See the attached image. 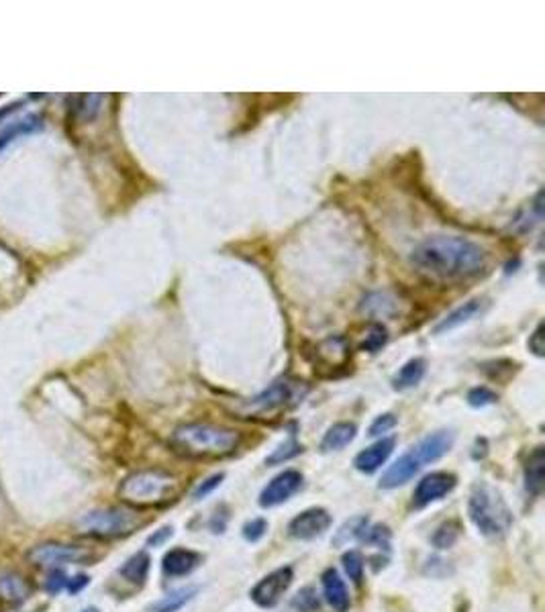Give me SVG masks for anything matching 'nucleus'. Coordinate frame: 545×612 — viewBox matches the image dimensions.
<instances>
[{"label": "nucleus", "mask_w": 545, "mask_h": 612, "mask_svg": "<svg viewBox=\"0 0 545 612\" xmlns=\"http://www.w3.org/2000/svg\"><path fill=\"white\" fill-rule=\"evenodd\" d=\"M80 612H101V610H98V608H94V607H88V608H84V610H80Z\"/></svg>", "instance_id": "obj_41"}, {"label": "nucleus", "mask_w": 545, "mask_h": 612, "mask_svg": "<svg viewBox=\"0 0 545 612\" xmlns=\"http://www.w3.org/2000/svg\"><path fill=\"white\" fill-rule=\"evenodd\" d=\"M386 329L382 325H374L370 329V335L366 337V341H363V350H368L372 353H376L380 347L386 343Z\"/></svg>", "instance_id": "obj_32"}, {"label": "nucleus", "mask_w": 545, "mask_h": 612, "mask_svg": "<svg viewBox=\"0 0 545 612\" xmlns=\"http://www.w3.org/2000/svg\"><path fill=\"white\" fill-rule=\"evenodd\" d=\"M319 607V597L312 588H302L292 600V608L299 612H317Z\"/></svg>", "instance_id": "obj_28"}, {"label": "nucleus", "mask_w": 545, "mask_h": 612, "mask_svg": "<svg viewBox=\"0 0 545 612\" xmlns=\"http://www.w3.org/2000/svg\"><path fill=\"white\" fill-rule=\"evenodd\" d=\"M19 106H21V104H8V106H6V109H3V111H0V121H3V119L6 117V114H8V113H13L15 109H19Z\"/></svg>", "instance_id": "obj_40"}, {"label": "nucleus", "mask_w": 545, "mask_h": 612, "mask_svg": "<svg viewBox=\"0 0 545 612\" xmlns=\"http://www.w3.org/2000/svg\"><path fill=\"white\" fill-rule=\"evenodd\" d=\"M425 368H427V363L421 358L404 363L399 374H396L392 380L396 390H409V388H415L421 380H423Z\"/></svg>", "instance_id": "obj_22"}, {"label": "nucleus", "mask_w": 545, "mask_h": 612, "mask_svg": "<svg viewBox=\"0 0 545 612\" xmlns=\"http://www.w3.org/2000/svg\"><path fill=\"white\" fill-rule=\"evenodd\" d=\"M453 441H456V435L451 431H435L431 435H427L423 441H419L411 451L412 456L419 459L421 466L425 468L427 463L441 459L445 453L453 448Z\"/></svg>", "instance_id": "obj_11"}, {"label": "nucleus", "mask_w": 545, "mask_h": 612, "mask_svg": "<svg viewBox=\"0 0 545 612\" xmlns=\"http://www.w3.org/2000/svg\"><path fill=\"white\" fill-rule=\"evenodd\" d=\"M170 537H172V527H164V528H160L158 533L152 535L150 539H147V543H150V545H160V543H164L166 539H170Z\"/></svg>", "instance_id": "obj_39"}, {"label": "nucleus", "mask_w": 545, "mask_h": 612, "mask_svg": "<svg viewBox=\"0 0 545 612\" xmlns=\"http://www.w3.org/2000/svg\"><path fill=\"white\" fill-rule=\"evenodd\" d=\"M366 527H368L366 518H353L352 523L342 527V531L337 533V537H335V543L342 545V543H348L350 539H356V537H362L363 528H366Z\"/></svg>", "instance_id": "obj_29"}, {"label": "nucleus", "mask_w": 545, "mask_h": 612, "mask_svg": "<svg viewBox=\"0 0 545 612\" xmlns=\"http://www.w3.org/2000/svg\"><path fill=\"white\" fill-rule=\"evenodd\" d=\"M356 433H358V429L353 423H337L325 433L323 441H321V449L340 451L343 448H348V445L356 439Z\"/></svg>", "instance_id": "obj_20"}, {"label": "nucleus", "mask_w": 545, "mask_h": 612, "mask_svg": "<svg viewBox=\"0 0 545 612\" xmlns=\"http://www.w3.org/2000/svg\"><path fill=\"white\" fill-rule=\"evenodd\" d=\"M31 586L16 574L0 576V598L11 602V605H21L29 598Z\"/></svg>", "instance_id": "obj_21"}, {"label": "nucleus", "mask_w": 545, "mask_h": 612, "mask_svg": "<svg viewBox=\"0 0 545 612\" xmlns=\"http://www.w3.org/2000/svg\"><path fill=\"white\" fill-rule=\"evenodd\" d=\"M468 512L472 523L481 528L486 537H502L513 525V512H510L505 498L490 488L489 484H478L470 496Z\"/></svg>", "instance_id": "obj_3"}, {"label": "nucleus", "mask_w": 545, "mask_h": 612, "mask_svg": "<svg viewBox=\"0 0 545 612\" xmlns=\"http://www.w3.org/2000/svg\"><path fill=\"white\" fill-rule=\"evenodd\" d=\"M266 531H268V523H266V520H263V518H255V520H252V523H247V525L243 527V537H245L247 541L255 543V541H260L263 535H266Z\"/></svg>", "instance_id": "obj_33"}, {"label": "nucleus", "mask_w": 545, "mask_h": 612, "mask_svg": "<svg viewBox=\"0 0 545 612\" xmlns=\"http://www.w3.org/2000/svg\"><path fill=\"white\" fill-rule=\"evenodd\" d=\"M394 445H396L394 437H384V439H380L374 445H370V448L360 451L356 459H353V466H356V469L362 471V474H374V471L382 468L386 459L392 456Z\"/></svg>", "instance_id": "obj_12"}, {"label": "nucleus", "mask_w": 545, "mask_h": 612, "mask_svg": "<svg viewBox=\"0 0 545 612\" xmlns=\"http://www.w3.org/2000/svg\"><path fill=\"white\" fill-rule=\"evenodd\" d=\"M27 559L37 568L60 569L62 566L80 564V561H84L86 551L80 548H72V545L44 543V545H37V548H33L27 553Z\"/></svg>", "instance_id": "obj_6"}, {"label": "nucleus", "mask_w": 545, "mask_h": 612, "mask_svg": "<svg viewBox=\"0 0 545 612\" xmlns=\"http://www.w3.org/2000/svg\"><path fill=\"white\" fill-rule=\"evenodd\" d=\"M421 469H423V466H421L419 459L412 456V451L404 453L402 458L396 459L392 466L384 471L382 479H380V488L392 490V488L404 486L407 482H411V479L415 478Z\"/></svg>", "instance_id": "obj_13"}, {"label": "nucleus", "mask_w": 545, "mask_h": 612, "mask_svg": "<svg viewBox=\"0 0 545 612\" xmlns=\"http://www.w3.org/2000/svg\"><path fill=\"white\" fill-rule=\"evenodd\" d=\"M323 592L325 598L335 612H348L350 610V592L345 588V582L337 569H327L323 574Z\"/></svg>", "instance_id": "obj_14"}, {"label": "nucleus", "mask_w": 545, "mask_h": 612, "mask_svg": "<svg viewBox=\"0 0 545 612\" xmlns=\"http://www.w3.org/2000/svg\"><path fill=\"white\" fill-rule=\"evenodd\" d=\"M468 402H470V407L482 409V407H489V404L497 402V394L489 390V388H484V386L474 388V390H470V394H468Z\"/></svg>", "instance_id": "obj_30"}, {"label": "nucleus", "mask_w": 545, "mask_h": 612, "mask_svg": "<svg viewBox=\"0 0 545 612\" xmlns=\"http://www.w3.org/2000/svg\"><path fill=\"white\" fill-rule=\"evenodd\" d=\"M221 479H223V474H217V476H213V478L206 479V482H203L201 486L196 488L194 494H193V498L194 500H201V498H204V496H209L214 490V488H217L221 484Z\"/></svg>", "instance_id": "obj_36"}, {"label": "nucleus", "mask_w": 545, "mask_h": 612, "mask_svg": "<svg viewBox=\"0 0 545 612\" xmlns=\"http://www.w3.org/2000/svg\"><path fill=\"white\" fill-rule=\"evenodd\" d=\"M342 561H343L345 572H348V576H350V580L360 584L362 577H363V558H362V553L360 551H348L343 556Z\"/></svg>", "instance_id": "obj_27"}, {"label": "nucleus", "mask_w": 545, "mask_h": 612, "mask_svg": "<svg viewBox=\"0 0 545 612\" xmlns=\"http://www.w3.org/2000/svg\"><path fill=\"white\" fill-rule=\"evenodd\" d=\"M301 451H302V448H301L299 443H296V441H288V443L282 445V448H278L274 453H272V456L266 459V463H270V466H272V463H282V461H286V459H291V458H294V456H299Z\"/></svg>", "instance_id": "obj_31"}, {"label": "nucleus", "mask_w": 545, "mask_h": 612, "mask_svg": "<svg viewBox=\"0 0 545 612\" xmlns=\"http://www.w3.org/2000/svg\"><path fill=\"white\" fill-rule=\"evenodd\" d=\"M90 582V577L88 576H76V577H72V580H68V584H65V590H68L70 594H78L80 590H84L86 586Z\"/></svg>", "instance_id": "obj_37"}, {"label": "nucleus", "mask_w": 545, "mask_h": 612, "mask_svg": "<svg viewBox=\"0 0 545 612\" xmlns=\"http://www.w3.org/2000/svg\"><path fill=\"white\" fill-rule=\"evenodd\" d=\"M545 482V456L543 448L535 449L525 466V486L533 496H540L543 492Z\"/></svg>", "instance_id": "obj_19"}, {"label": "nucleus", "mask_w": 545, "mask_h": 612, "mask_svg": "<svg viewBox=\"0 0 545 612\" xmlns=\"http://www.w3.org/2000/svg\"><path fill=\"white\" fill-rule=\"evenodd\" d=\"M329 527H332V515L325 508H309L292 518V523L288 525V531H291L294 539L309 541L323 535Z\"/></svg>", "instance_id": "obj_9"}, {"label": "nucleus", "mask_w": 545, "mask_h": 612, "mask_svg": "<svg viewBox=\"0 0 545 612\" xmlns=\"http://www.w3.org/2000/svg\"><path fill=\"white\" fill-rule=\"evenodd\" d=\"M150 564L152 559L147 556L145 551L142 553H135L134 558L125 561V566L121 568V576L125 577L127 582H134V584H144L147 574H150Z\"/></svg>", "instance_id": "obj_24"}, {"label": "nucleus", "mask_w": 545, "mask_h": 612, "mask_svg": "<svg viewBox=\"0 0 545 612\" xmlns=\"http://www.w3.org/2000/svg\"><path fill=\"white\" fill-rule=\"evenodd\" d=\"M178 482L174 476L160 469L135 471L123 479L119 496L134 507H152V504L166 502L176 492Z\"/></svg>", "instance_id": "obj_4"}, {"label": "nucleus", "mask_w": 545, "mask_h": 612, "mask_svg": "<svg viewBox=\"0 0 545 612\" xmlns=\"http://www.w3.org/2000/svg\"><path fill=\"white\" fill-rule=\"evenodd\" d=\"M201 564V556L190 549H172L170 553H166V558H164V572L172 577H178V576H186L190 572H194V569Z\"/></svg>", "instance_id": "obj_15"}, {"label": "nucleus", "mask_w": 545, "mask_h": 612, "mask_svg": "<svg viewBox=\"0 0 545 612\" xmlns=\"http://www.w3.org/2000/svg\"><path fill=\"white\" fill-rule=\"evenodd\" d=\"M196 594H198L196 586H186V588L170 592L162 600L155 602L154 612H178L180 608H184Z\"/></svg>", "instance_id": "obj_23"}, {"label": "nucleus", "mask_w": 545, "mask_h": 612, "mask_svg": "<svg viewBox=\"0 0 545 612\" xmlns=\"http://www.w3.org/2000/svg\"><path fill=\"white\" fill-rule=\"evenodd\" d=\"M239 443L242 435L233 429L209 423L182 425L172 435V445L188 458H225L239 448Z\"/></svg>", "instance_id": "obj_2"}, {"label": "nucleus", "mask_w": 545, "mask_h": 612, "mask_svg": "<svg viewBox=\"0 0 545 612\" xmlns=\"http://www.w3.org/2000/svg\"><path fill=\"white\" fill-rule=\"evenodd\" d=\"M65 584H68V576H65L62 569H54V572L49 574V577H47V590L52 594H57L60 590H64Z\"/></svg>", "instance_id": "obj_35"}, {"label": "nucleus", "mask_w": 545, "mask_h": 612, "mask_svg": "<svg viewBox=\"0 0 545 612\" xmlns=\"http://www.w3.org/2000/svg\"><path fill=\"white\" fill-rule=\"evenodd\" d=\"M78 104L74 106V113L80 121H90L96 117L98 111H101V103L104 101V96L101 94H84V96H76Z\"/></svg>", "instance_id": "obj_25"}, {"label": "nucleus", "mask_w": 545, "mask_h": 612, "mask_svg": "<svg viewBox=\"0 0 545 612\" xmlns=\"http://www.w3.org/2000/svg\"><path fill=\"white\" fill-rule=\"evenodd\" d=\"M482 309H484V301H481V299L468 301L466 304H461L460 309L451 311V312L448 314V317L441 319L440 325H437L433 331H435L437 335H441V333H445V331L456 329V327H460V325H464V322L476 319L478 314L482 312Z\"/></svg>", "instance_id": "obj_17"}, {"label": "nucleus", "mask_w": 545, "mask_h": 612, "mask_svg": "<svg viewBox=\"0 0 545 612\" xmlns=\"http://www.w3.org/2000/svg\"><path fill=\"white\" fill-rule=\"evenodd\" d=\"M291 399H292V386L288 384L286 380H280V382L272 384L268 390L255 396L252 400V407L260 410H272L282 407V404H286V400Z\"/></svg>", "instance_id": "obj_16"}, {"label": "nucleus", "mask_w": 545, "mask_h": 612, "mask_svg": "<svg viewBox=\"0 0 545 612\" xmlns=\"http://www.w3.org/2000/svg\"><path fill=\"white\" fill-rule=\"evenodd\" d=\"M458 537H460L458 523H445L437 528V533L433 535V543L437 549H448L458 541Z\"/></svg>", "instance_id": "obj_26"}, {"label": "nucleus", "mask_w": 545, "mask_h": 612, "mask_svg": "<svg viewBox=\"0 0 545 612\" xmlns=\"http://www.w3.org/2000/svg\"><path fill=\"white\" fill-rule=\"evenodd\" d=\"M456 476L448 474V471H433V474L421 479L415 490V504L417 507H427L435 500H441L448 496L453 488H456Z\"/></svg>", "instance_id": "obj_10"}, {"label": "nucleus", "mask_w": 545, "mask_h": 612, "mask_svg": "<svg viewBox=\"0 0 545 612\" xmlns=\"http://www.w3.org/2000/svg\"><path fill=\"white\" fill-rule=\"evenodd\" d=\"M541 331H543V325H538V329L533 331V335L530 339V350L535 353V355H543V343H541Z\"/></svg>", "instance_id": "obj_38"}, {"label": "nucleus", "mask_w": 545, "mask_h": 612, "mask_svg": "<svg viewBox=\"0 0 545 612\" xmlns=\"http://www.w3.org/2000/svg\"><path fill=\"white\" fill-rule=\"evenodd\" d=\"M394 425H396V417L391 415V412H388V415H380V417L374 420V423L370 425V431H368V433H370L372 437L384 435V433L391 431V429H394Z\"/></svg>", "instance_id": "obj_34"}, {"label": "nucleus", "mask_w": 545, "mask_h": 612, "mask_svg": "<svg viewBox=\"0 0 545 612\" xmlns=\"http://www.w3.org/2000/svg\"><path fill=\"white\" fill-rule=\"evenodd\" d=\"M301 484H302L301 471L286 469L282 471V474H278L274 479H272L266 488H263L260 494V504L263 508L278 507V504L286 502L291 496L299 492Z\"/></svg>", "instance_id": "obj_8"}, {"label": "nucleus", "mask_w": 545, "mask_h": 612, "mask_svg": "<svg viewBox=\"0 0 545 612\" xmlns=\"http://www.w3.org/2000/svg\"><path fill=\"white\" fill-rule=\"evenodd\" d=\"M78 527L88 535L111 539V537L134 533L139 527V517L127 508H101L82 517Z\"/></svg>", "instance_id": "obj_5"}, {"label": "nucleus", "mask_w": 545, "mask_h": 612, "mask_svg": "<svg viewBox=\"0 0 545 612\" xmlns=\"http://www.w3.org/2000/svg\"><path fill=\"white\" fill-rule=\"evenodd\" d=\"M41 127H44V119H41L39 114H29V117H25V119L8 123V125L0 131V150L23 135L37 133Z\"/></svg>", "instance_id": "obj_18"}, {"label": "nucleus", "mask_w": 545, "mask_h": 612, "mask_svg": "<svg viewBox=\"0 0 545 612\" xmlns=\"http://www.w3.org/2000/svg\"><path fill=\"white\" fill-rule=\"evenodd\" d=\"M292 568H278L274 572L268 574L263 580L255 584L252 590V600L262 608L276 607L280 598L284 597V592L291 588L292 584Z\"/></svg>", "instance_id": "obj_7"}, {"label": "nucleus", "mask_w": 545, "mask_h": 612, "mask_svg": "<svg viewBox=\"0 0 545 612\" xmlns=\"http://www.w3.org/2000/svg\"><path fill=\"white\" fill-rule=\"evenodd\" d=\"M486 262L489 253L484 247L458 235L427 237L411 253V263L417 271L448 282L478 276L486 268Z\"/></svg>", "instance_id": "obj_1"}]
</instances>
